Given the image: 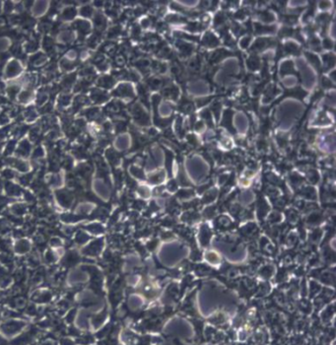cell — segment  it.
<instances>
[{"instance_id": "obj_4", "label": "cell", "mask_w": 336, "mask_h": 345, "mask_svg": "<svg viewBox=\"0 0 336 345\" xmlns=\"http://www.w3.org/2000/svg\"><path fill=\"white\" fill-rule=\"evenodd\" d=\"M324 45H325V47H332V43H331V41H329V40H325L324 41Z\"/></svg>"}, {"instance_id": "obj_3", "label": "cell", "mask_w": 336, "mask_h": 345, "mask_svg": "<svg viewBox=\"0 0 336 345\" xmlns=\"http://www.w3.org/2000/svg\"><path fill=\"white\" fill-rule=\"evenodd\" d=\"M286 49H287V52H296L297 50H298V47H297V45H293V43H287L286 45Z\"/></svg>"}, {"instance_id": "obj_2", "label": "cell", "mask_w": 336, "mask_h": 345, "mask_svg": "<svg viewBox=\"0 0 336 345\" xmlns=\"http://www.w3.org/2000/svg\"><path fill=\"white\" fill-rule=\"evenodd\" d=\"M324 60H325V63L328 64V67H331L334 65V55L332 54H328V55H324Z\"/></svg>"}, {"instance_id": "obj_1", "label": "cell", "mask_w": 336, "mask_h": 345, "mask_svg": "<svg viewBox=\"0 0 336 345\" xmlns=\"http://www.w3.org/2000/svg\"><path fill=\"white\" fill-rule=\"evenodd\" d=\"M204 41H205L206 45H209V47H215V45L218 43L217 39H216L215 37H214L213 35H211V34H207L205 36V40H204Z\"/></svg>"}]
</instances>
